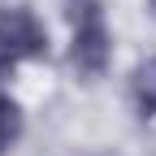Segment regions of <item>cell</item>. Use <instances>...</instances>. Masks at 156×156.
I'll use <instances>...</instances> for the list:
<instances>
[{"label": "cell", "instance_id": "cell-1", "mask_svg": "<svg viewBox=\"0 0 156 156\" xmlns=\"http://www.w3.org/2000/svg\"><path fill=\"white\" fill-rule=\"evenodd\" d=\"M65 17H69V61L78 74L100 78L113 61V30L100 0H65Z\"/></svg>", "mask_w": 156, "mask_h": 156}, {"label": "cell", "instance_id": "cell-3", "mask_svg": "<svg viewBox=\"0 0 156 156\" xmlns=\"http://www.w3.org/2000/svg\"><path fill=\"white\" fill-rule=\"evenodd\" d=\"M130 104L139 117H156V56H147V61L134 69L130 78Z\"/></svg>", "mask_w": 156, "mask_h": 156}, {"label": "cell", "instance_id": "cell-2", "mask_svg": "<svg viewBox=\"0 0 156 156\" xmlns=\"http://www.w3.org/2000/svg\"><path fill=\"white\" fill-rule=\"evenodd\" d=\"M39 56H48V26L26 5L0 9V78H9L17 65Z\"/></svg>", "mask_w": 156, "mask_h": 156}, {"label": "cell", "instance_id": "cell-5", "mask_svg": "<svg viewBox=\"0 0 156 156\" xmlns=\"http://www.w3.org/2000/svg\"><path fill=\"white\" fill-rule=\"evenodd\" d=\"M152 13H156V0H152Z\"/></svg>", "mask_w": 156, "mask_h": 156}, {"label": "cell", "instance_id": "cell-4", "mask_svg": "<svg viewBox=\"0 0 156 156\" xmlns=\"http://www.w3.org/2000/svg\"><path fill=\"white\" fill-rule=\"evenodd\" d=\"M17 134H22V108H17V100L0 87V156L17 143Z\"/></svg>", "mask_w": 156, "mask_h": 156}]
</instances>
